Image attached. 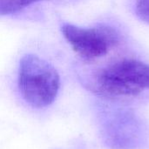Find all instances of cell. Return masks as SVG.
<instances>
[{
	"instance_id": "obj_1",
	"label": "cell",
	"mask_w": 149,
	"mask_h": 149,
	"mask_svg": "<svg viewBox=\"0 0 149 149\" xmlns=\"http://www.w3.org/2000/svg\"><path fill=\"white\" fill-rule=\"evenodd\" d=\"M88 88L106 99L136 97L149 91V64L136 59H121L95 72Z\"/></svg>"
},
{
	"instance_id": "obj_2",
	"label": "cell",
	"mask_w": 149,
	"mask_h": 149,
	"mask_svg": "<svg viewBox=\"0 0 149 149\" xmlns=\"http://www.w3.org/2000/svg\"><path fill=\"white\" fill-rule=\"evenodd\" d=\"M17 83L20 93L28 104L44 108L57 98L60 78L50 63L37 55L26 54L19 63Z\"/></svg>"
},
{
	"instance_id": "obj_3",
	"label": "cell",
	"mask_w": 149,
	"mask_h": 149,
	"mask_svg": "<svg viewBox=\"0 0 149 149\" xmlns=\"http://www.w3.org/2000/svg\"><path fill=\"white\" fill-rule=\"evenodd\" d=\"M61 31L72 50L86 60L104 57L119 44V34L108 25L84 28L64 24Z\"/></svg>"
},
{
	"instance_id": "obj_4",
	"label": "cell",
	"mask_w": 149,
	"mask_h": 149,
	"mask_svg": "<svg viewBox=\"0 0 149 149\" xmlns=\"http://www.w3.org/2000/svg\"><path fill=\"white\" fill-rule=\"evenodd\" d=\"M45 0H0V15H10L23 10L29 5Z\"/></svg>"
},
{
	"instance_id": "obj_5",
	"label": "cell",
	"mask_w": 149,
	"mask_h": 149,
	"mask_svg": "<svg viewBox=\"0 0 149 149\" xmlns=\"http://www.w3.org/2000/svg\"><path fill=\"white\" fill-rule=\"evenodd\" d=\"M135 12L141 21L149 24V0H137Z\"/></svg>"
}]
</instances>
